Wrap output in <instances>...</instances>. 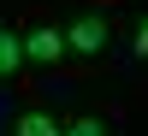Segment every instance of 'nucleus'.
<instances>
[{
    "instance_id": "obj_1",
    "label": "nucleus",
    "mask_w": 148,
    "mask_h": 136,
    "mask_svg": "<svg viewBox=\"0 0 148 136\" xmlns=\"http://www.w3.org/2000/svg\"><path fill=\"white\" fill-rule=\"evenodd\" d=\"M107 42H113V18H101V12H77L65 24V53H77V59L107 53Z\"/></svg>"
},
{
    "instance_id": "obj_2",
    "label": "nucleus",
    "mask_w": 148,
    "mask_h": 136,
    "mask_svg": "<svg viewBox=\"0 0 148 136\" xmlns=\"http://www.w3.org/2000/svg\"><path fill=\"white\" fill-rule=\"evenodd\" d=\"M59 59H65V24L36 18L24 30V65H59Z\"/></svg>"
},
{
    "instance_id": "obj_3",
    "label": "nucleus",
    "mask_w": 148,
    "mask_h": 136,
    "mask_svg": "<svg viewBox=\"0 0 148 136\" xmlns=\"http://www.w3.org/2000/svg\"><path fill=\"white\" fill-rule=\"evenodd\" d=\"M12 136H65V124H59L47 107H24L18 124H12Z\"/></svg>"
},
{
    "instance_id": "obj_4",
    "label": "nucleus",
    "mask_w": 148,
    "mask_h": 136,
    "mask_svg": "<svg viewBox=\"0 0 148 136\" xmlns=\"http://www.w3.org/2000/svg\"><path fill=\"white\" fill-rule=\"evenodd\" d=\"M18 71H24V36L12 24H0V83H12Z\"/></svg>"
},
{
    "instance_id": "obj_5",
    "label": "nucleus",
    "mask_w": 148,
    "mask_h": 136,
    "mask_svg": "<svg viewBox=\"0 0 148 136\" xmlns=\"http://www.w3.org/2000/svg\"><path fill=\"white\" fill-rule=\"evenodd\" d=\"M65 136H113V124H107L101 113H83V118H71V124H65Z\"/></svg>"
},
{
    "instance_id": "obj_6",
    "label": "nucleus",
    "mask_w": 148,
    "mask_h": 136,
    "mask_svg": "<svg viewBox=\"0 0 148 136\" xmlns=\"http://www.w3.org/2000/svg\"><path fill=\"white\" fill-rule=\"evenodd\" d=\"M130 47H136V59H148V12H142V24H136V42H130Z\"/></svg>"
}]
</instances>
